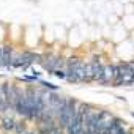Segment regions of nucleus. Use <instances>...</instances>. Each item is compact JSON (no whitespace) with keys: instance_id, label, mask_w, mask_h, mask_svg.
<instances>
[{"instance_id":"10","label":"nucleus","mask_w":134,"mask_h":134,"mask_svg":"<svg viewBox=\"0 0 134 134\" xmlns=\"http://www.w3.org/2000/svg\"><path fill=\"white\" fill-rule=\"evenodd\" d=\"M132 117H134V114H132Z\"/></svg>"},{"instance_id":"6","label":"nucleus","mask_w":134,"mask_h":134,"mask_svg":"<svg viewBox=\"0 0 134 134\" xmlns=\"http://www.w3.org/2000/svg\"><path fill=\"white\" fill-rule=\"evenodd\" d=\"M54 74H55L57 77H60V79H63V77H66V73H63L62 70H57V71H54Z\"/></svg>"},{"instance_id":"8","label":"nucleus","mask_w":134,"mask_h":134,"mask_svg":"<svg viewBox=\"0 0 134 134\" xmlns=\"http://www.w3.org/2000/svg\"><path fill=\"white\" fill-rule=\"evenodd\" d=\"M51 134H62V131H58V129H57V128H55V129H54V131H52V132H51Z\"/></svg>"},{"instance_id":"9","label":"nucleus","mask_w":134,"mask_h":134,"mask_svg":"<svg viewBox=\"0 0 134 134\" xmlns=\"http://www.w3.org/2000/svg\"><path fill=\"white\" fill-rule=\"evenodd\" d=\"M27 134H33V132H27Z\"/></svg>"},{"instance_id":"2","label":"nucleus","mask_w":134,"mask_h":134,"mask_svg":"<svg viewBox=\"0 0 134 134\" xmlns=\"http://www.w3.org/2000/svg\"><path fill=\"white\" fill-rule=\"evenodd\" d=\"M41 63H43V68L47 70L49 73L57 71V66H62V62H60L57 57H49L47 62H41Z\"/></svg>"},{"instance_id":"7","label":"nucleus","mask_w":134,"mask_h":134,"mask_svg":"<svg viewBox=\"0 0 134 134\" xmlns=\"http://www.w3.org/2000/svg\"><path fill=\"white\" fill-rule=\"evenodd\" d=\"M14 129H16V132H18V134H22V132H24V126H21V125H16V128H14Z\"/></svg>"},{"instance_id":"4","label":"nucleus","mask_w":134,"mask_h":134,"mask_svg":"<svg viewBox=\"0 0 134 134\" xmlns=\"http://www.w3.org/2000/svg\"><path fill=\"white\" fill-rule=\"evenodd\" d=\"M2 126H3L7 131H11V129L16 128V123H14L13 118H3V120H2Z\"/></svg>"},{"instance_id":"5","label":"nucleus","mask_w":134,"mask_h":134,"mask_svg":"<svg viewBox=\"0 0 134 134\" xmlns=\"http://www.w3.org/2000/svg\"><path fill=\"white\" fill-rule=\"evenodd\" d=\"M41 85H44L46 88H51V90H57V85H54V84H51V82H43V81H41Z\"/></svg>"},{"instance_id":"3","label":"nucleus","mask_w":134,"mask_h":134,"mask_svg":"<svg viewBox=\"0 0 134 134\" xmlns=\"http://www.w3.org/2000/svg\"><path fill=\"white\" fill-rule=\"evenodd\" d=\"M115 66H104V73H103V77H101V82L103 84H107L110 82V79H115Z\"/></svg>"},{"instance_id":"1","label":"nucleus","mask_w":134,"mask_h":134,"mask_svg":"<svg viewBox=\"0 0 134 134\" xmlns=\"http://www.w3.org/2000/svg\"><path fill=\"white\" fill-rule=\"evenodd\" d=\"M66 79L70 82H82L87 81V66L77 58H71L68 62V74Z\"/></svg>"}]
</instances>
